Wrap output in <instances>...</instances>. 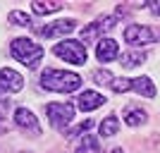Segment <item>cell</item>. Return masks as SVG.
<instances>
[{"label": "cell", "instance_id": "obj_1", "mask_svg": "<svg viewBox=\"0 0 160 153\" xmlns=\"http://www.w3.org/2000/svg\"><path fill=\"white\" fill-rule=\"evenodd\" d=\"M41 84L43 89H50L58 93H72L81 86V77L74 72H67V69H43Z\"/></svg>", "mask_w": 160, "mask_h": 153}, {"label": "cell", "instance_id": "obj_2", "mask_svg": "<svg viewBox=\"0 0 160 153\" xmlns=\"http://www.w3.org/2000/svg\"><path fill=\"white\" fill-rule=\"evenodd\" d=\"M10 53H12L14 60H19L22 65H27L29 69H33V67L43 60V48H41L38 43L29 41V38H14L12 43H10Z\"/></svg>", "mask_w": 160, "mask_h": 153}, {"label": "cell", "instance_id": "obj_3", "mask_svg": "<svg viewBox=\"0 0 160 153\" xmlns=\"http://www.w3.org/2000/svg\"><path fill=\"white\" fill-rule=\"evenodd\" d=\"M53 53L60 58V60H67L69 65H86V58H88V53H86V48L81 46L79 41H60L58 46L53 48Z\"/></svg>", "mask_w": 160, "mask_h": 153}, {"label": "cell", "instance_id": "obj_4", "mask_svg": "<svg viewBox=\"0 0 160 153\" xmlns=\"http://www.w3.org/2000/svg\"><path fill=\"white\" fill-rule=\"evenodd\" d=\"M74 110L77 108L72 103H48L46 105V115H48V120H50V125L55 129H62V132H67L69 122L74 120Z\"/></svg>", "mask_w": 160, "mask_h": 153}, {"label": "cell", "instance_id": "obj_5", "mask_svg": "<svg viewBox=\"0 0 160 153\" xmlns=\"http://www.w3.org/2000/svg\"><path fill=\"white\" fill-rule=\"evenodd\" d=\"M160 38V33H155L151 27H141V24H132L124 29V43L129 46H148L153 41Z\"/></svg>", "mask_w": 160, "mask_h": 153}, {"label": "cell", "instance_id": "obj_6", "mask_svg": "<svg viewBox=\"0 0 160 153\" xmlns=\"http://www.w3.org/2000/svg\"><path fill=\"white\" fill-rule=\"evenodd\" d=\"M115 22H117V17H112V14H108V17H98L93 24H88V27L81 29V38L86 41V43H93L98 36H103L105 31H110V29L115 27Z\"/></svg>", "mask_w": 160, "mask_h": 153}, {"label": "cell", "instance_id": "obj_7", "mask_svg": "<svg viewBox=\"0 0 160 153\" xmlns=\"http://www.w3.org/2000/svg\"><path fill=\"white\" fill-rule=\"evenodd\" d=\"M77 29V22L74 19H58V22H50L46 27L36 29V31L43 36V38H55V36H67Z\"/></svg>", "mask_w": 160, "mask_h": 153}, {"label": "cell", "instance_id": "obj_8", "mask_svg": "<svg viewBox=\"0 0 160 153\" xmlns=\"http://www.w3.org/2000/svg\"><path fill=\"white\" fill-rule=\"evenodd\" d=\"M24 86V77L19 72H14L10 67H2L0 69V93H14V91H22Z\"/></svg>", "mask_w": 160, "mask_h": 153}, {"label": "cell", "instance_id": "obj_9", "mask_svg": "<svg viewBox=\"0 0 160 153\" xmlns=\"http://www.w3.org/2000/svg\"><path fill=\"white\" fill-rule=\"evenodd\" d=\"M14 122H17L19 129L33 134V136H38V134H41V127H38L36 115H33L31 110H27V108H17V110H14Z\"/></svg>", "mask_w": 160, "mask_h": 153}, {"label": "cell", "instance_id": "obj_10", "mask_svg": "<svg viewBox=\"0 0 160 153\" xmlns=\"http://www.w3.org/2000/svg\"><path fill=\"white\" fill-rule=\"evenodd\" d=\"M96 58H98V62H112L115 58H120V46L115 43L112 38H103L98 43V48H96Z\"/></svg>", "mask_w": 160, "mask_h": 153}, {"label": "cell", "instance_id": "obj_11", "mask_svg": "<svg viewBox=\"0 0 160 153\" xmlns=\"http://www.w3.org/2000/svg\"><path fill=\"white\" fill-rule=\"evenodd\" d=\"M105 103V98L100 96V93H96V91H84L77 98V108L79 110H84V113H88V110H96V108H100Z\"/></svg>", "mask_w": 160, "mask_h": 153}, {"label": "cell", "instance_id": "obj_12", "mask_svg": "<svg viewBox=\"0 0 160 153\" xmlns=\"http://www.w3.org/2000/svg\"><path fill=\"white\" fill-rule=\"evenodd\" d=\"M132 91L141 93V96H146V98H153L155 96V86L148 77H136V79H132Z\"/></svg>", "mask_w": 160, "mask_h": 153}, {"label": "cell", "instance_id": "obj_13", "mask_svg": "<svg viewBox=\"0 0 160 153\" xmlns=\"http://www.w3.org/2000/svg\"><path fill=\"white\" fill-rule=\"evenodd\" d=\"M62 7H65V3H60V0H48V3H43V0H33V3H31V10L36 14H50V12L62 10Z\"/></svg>", "mask_w": 160, "mask_h": 153}, {"label": "cell", "instance_id": "obj_14", "mask_svg": "<svg viewBox=\"0 0 160 153\" xmlns=\"http://www.w3.org/2000/svg\"><path fill=\"white\" fill-rule=\"evenodd\" d=\"M77 153H100V144L96 136L86 134V136H81L79 139V146H77Z\"/></svg>", "mask_w": 160, "mask_h": 153}, {"label": "cell", "instance_id": "obj_15", "mask_svg": "<svg viewBox=\"0 0 160 153\" xmlns=\"http://www.w3.org/2000/svg\"><path fill=\"white\" fill-rule=\"evenodd\" d=\"M10 24H14V27H22V29H36L33 27V19L29 17L27 12H19V10H14V12H10Z\"/></svg>", "mask_w": 160, "mask_h": 153}, {"label": "cell", "instance_id": "obj_16", "mask_svg": "<svg viewBox=\"0 0 160 153\" xmlns=\"http://www.w3.org/2000/svg\"><path fill=\"white\" fill-rule=\"evenodd\" d=\"M117 129H120V122L115 115H108L105 120H100V127H98L100 136H112V134H117Z\"/></svg>", "mask_w": 160, "mask_h": 153}, {"label": "cell", "instance_id": "obj_17", "mask_svg": "<svg viewBox=\"0 0 160 153\" xmlns=\"http://www.w3.org/2000/svg\"><path fill=\"white\" fill-rule=\"evenodd\" d=\"M143 60H146V53H124V55H120L122 67H139V65H143Z\"/></svg>", "mask_w": 160, "mask_h": 153}, {"label": "cell", "instance_id": "obj_18", "mask_svg": "<svg viewBox=\"0 0 160 153\" xmlns=\"http://www.w3.org/2000/svg\"><path fill=\"white\" fill-rule=\"evenodd\" d=\"M146 120H148V115L143 113V110H127V113H124V122L132 125V127H139L141 122H146Z\"/></svg>", "mask_w": 160, "mask_h": 153}, {"label": "cell", "instance_id": "obj_19", "mask_svg": "<svg viewBox=\"0 0 160 153\" xmlns=\"http://www.w3.org/2000/svg\"><path fill=\"white\" fill-rule=\"evenodd\" d=\"M91 127H93V120H84L81 125L74 127V129H67L65 134H67V136H79V134H84V132L88 134V129H91Z\"/></svg>", "mask_w": 160, "mask_h": 153}, {"label": "cell", "instance_id": "obj_20", "mask_svg": "<svg viewBox=\"0 0 160 153\" xmlns=\"http://www.w3.org/2000/svg\"><path fill=\"white\" fill-rule=\"evenodd\" d=\"M93 81H98V84H103V86H105V84H112L115 77L108 72V69H98V72H93Z\"/></svg>", "mask_w": 160, "mask_h": 153}, {"label": "cell", "instance_id": "obj_21", "mask_svg": "<svg viewBox=\"0 0 160 153\" xmlns=\"http://www.w3.org/2000/svg\"><path fill=\"white\" fill-rule=\"evenodd\" d=\"M110 89H112V91H117V93L132 91V79H115L112 84H110Z\"/></svg>", "mask_w": 160, "mask_h": 153}, {"label": "cell", "instance_id": "obj_22", "mask_svg": "<svg viewBox=\"0 0 160 153\" xmlns=\"http://www.w3.org/2000/svg\"><path fill=\"white\" fill-rule=\"evenodd\" d=\"M148 7H151V12L155 14V17H160V0H151V3H146Z\"/></svg>", "mask_w": 160, "mask_h": 153}, {"label": "cell", "instance_id": "obj_23", "mask_svg": "<svg viewBox=\"0 0 160 153\" xmlns=\"http://www.w3.org/2000/svg\"><path fill=\"white\" fill-rule=\"evenodd\" d=\"M5 132H7V127L2 125V122H0V134H5Z\"/></svg>", "mask_w": 160, "mask_h": 153}, {"label": "cell", "instance_id": "obj_24", "mask_svg": "<svg viewBox=\"0 0 160 153\" xmlns=\"http://www.w3.org/2000/svg\"><path fill=\"white\" fill-rule=\"evenodd\" d=\"M110 153H124V151H122V148H112Z\"/></svg>", "mask_w": 160, "mask_h": 153}]
</instances>
